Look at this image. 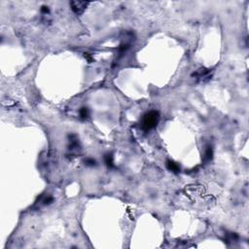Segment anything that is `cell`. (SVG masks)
<instances>
[{
    "label": "cell",
    "instance_id": "obj_1",
    "mask_svg": "<svg viewBox=\"0 0 249 249\" xmlns=\"http://www.w3.org/2000/svg\"><path fill=\"white\" fill-rule=\"evenodd\" d=\"M159 120H160V114H159L158 111H155V110L149 111L142 117L141 124H140L141 128L144 132L151 131V129H153L158 124Z\"/></svg>",
    "mask_w": 249,
    "mask_h": 249
},
{
    "label": "cell",
    "instance_id": "obj_2",
    "mask_svg": "<svg viewBox=\"0 0 249 249\" xmlns=\"http://www.w3.org/2000/svg\"><path fill=\"white\" fill-rule=\"evenodd\" d=\"M192 76L195 77L198 81L205 82V79H206V80H209V79H210V77H211V71L209 70V69H206L205 67H202V68L198 69L196 72H194L192 74Z\"/></svg>",
    "mask_w": 249,
    "mask_h": 249
},
{
    "label": "cell",
    "instance_id": "obj_3",
    "mask_svg": "<svg viewBox=\"0 0 249 249\" xmlns=\"http://www.w3.org/2000/svg\"><path fill=\"white\" fill-rule=\"evenodd\" d=\"M89 3L86 1H71L70 2V7L72 11L76 15H81L84 13V11L88 7Z\"/></svg>",
    "mask_w": 249,
    "mask_h": 249
},
{
    "label": "cell",
    "instance_id": "obj_4",
    "mask_svg": "<svg viewBox=\"0 0 249 249\" xmlns=\"http://www.w3.org/2000/svg\"><path fill=\"white\" fill-rule=\"evenodd\" d=\"M167 167L168 170H170L172 172H178V171H180V167H179L178 163H176L175 162H173L171 160H167Z\"/></svg>",
    "mask_w": 249,
    "mask_h": 249
},
{
    "label": "cell",
    "instance_id": "obj_5",
    "mask_svg": "<svg viewBox=\"0 0 249 249\" xmlns=\"http://www.w3.org/2000/svg\"><path fill=\"white\" fill-rule=\"evenodd\" d=\"M104 162H105L106 166L108 167H114V157L111 153H107L104 156Z\"/></svg>",
    "mask_w": 249,
    "mask_h": 249
},
{
    "label": "cell",
    "instance_id": "obj_6",
    "mask_svg": "<svg viewBox=\"0 0 249 249\" xmlns=\"http://www.w3.org/2000/svg\"><path fill=\"white\" fill-rule=\"evenodd\" d=\"M212 157H213L212 147L211 146H207L206 147V150H205V157H203V161H205V162H210L212 160Z\"/></svg>",
    "mask_w": 249,
    "mask_h": 249
},
{
    "label": "cell",
    "instance_id": "obj_7",
    "mask_svg": "<svg viewBox=\"0 0 249 249\" xmlns=\"http://www.w3.org/2000/svg\"><path fill=\"white\" fill-rule=\"evenodd\" d=\"M79 113H80V117L82 119H87L89 117V109L87 107L81 108L80 111H79Z\"/></svg>",
    "mask_w": 249,
    "mask_h": 249
},
{
    "label": "cell",
    "instance_id": "obj_8",
    "mask_svg": "<svg viewBox=\"0 0 249 249\" xmlns=\"http://www.w3.org/2000/svg\"><path fill=\"white\" fill-rule=\"evenodd\" d=\"M53 202H54V198H53V197H52V196H47V197L45 198L44 200L42 201L43 205H50V203H52Z\"/></svg>",
    "mask_w": 249,
    "mask_h": 249
},
{
    "label": "cell",
    "instance_id": "obj_9",
    "mask_svg": "<svg viewBox=\"0 0 249 249\" xmlns=\"http://www.w3.org/2000/svg\"><path fill=\"white\" fill-rule=\"evenodd\" d=\"M85 163H86L87 166L93 167V166H96V162L94 161L93 159H92V158H87L86 160H85Z\"/></svg>",
    "mask_w": 249,
    "mask_h": 249
},
{
    "label": "cell",
    "instance_id": "obj_10",
    "mask_svg": "<svg viewBox=\"0 0 249 249\" xmlns=\"http://www.w3.org/2000/svg\"><path fill=\"white\" fill-rule=\"evenodd\" d=\"M84 57L88 59V61H89V62H92V61H93V58H92V56H91L89 54H88V53H85V54H84Z\"/></svg>",
    "mask_w": 249,
    "mask_h": 249
},
{
    "label": "cell",
    "instance_id": "obj_11",
    "mask_svg": "<svg viewBox=\"0 0 249 249\" xmlns=\"http://www.w3.org/2000/svg\"><path fill=\"white\" fill-rule=\"evenodd\" d=\"M41 12H42L43 14H48V13H49V8H48L47 6H42V8H41Z\"/></svg>",
    "mask_w": 249,
    "mask_h": 249
}]
</instances>
